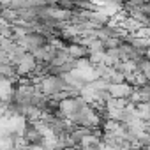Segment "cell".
Segmentation results:
<instances>
[{"instance_id":"obj_1","label":"cell","mask_w":150,"mask_h":150,"mask_svg":"<svg viewBox=\"0 0 150 150\" xmlns=\"http://www.w3.org/2000/svg\"><path fill=\"white\" fill-rule=\"evenodd\" d=\"M108 94H110V97H115V99H131L132 94H134V87L129 81L110 83L108 85Z\"/></svg>"}]
</instances>
